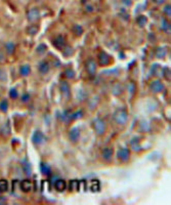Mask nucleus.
<instances>
[{
  "instance_id": "obj_31",
  "label": "nucleus",
  "mask_w": 171,
  "mask_h": 205,
  "mask_svg": "<svg viewBox=\"0 0 171 205\" xmlns=\"http://www.w3.org/2000/svg\"><path fill=\"white\" fill-rule=\"evenodd\" d=\"M127 90H128V92H129V94L133 95L134 92H135V90H136V86H135V83L132 82V81H130V82L127 84Z\"/></svg>"
},
{
  "instance_id": "obj_46",
  "label": "nucleus",
  "mask_w": 171,
  "mask_h": 205,
  "mask_svg": "<svg viewBox=\"0 0 171 205\" xmlns=\"http://www.w3.org/2000/svg\"><path fill=\"white\" fill-rule=\"evenodd\" d=\"M86 8H87V11H92V6L91 5H87Z\"/></svg>"
},
{
  "instance_id": "obj_19",
  "label": "nucleus",
  "mask_w": 171,
  "mask_h": 205,
  "mask_svg": "<svg viewBox=\"0 0 171 205\" xmlns=\"http://www.w3.org/2000/svg\"><path fill=\"white\" fill-rule=\"evenodd\" d=\"M167 55V49L165 47H158L155 50V57L157 59H164Z\"/></svg>"
},
{
  "instance_id": "obj_30",
  "label": "nucleus",
  "mask_w": 171,
  "mask_h": 205,
  "mask_svg": "<svg viewBox=\"0 0 171 205\" xmlns=\"http://www.w3.org/2000/svg\"><path fill=\"white\" fill-rule=\"evenodd\" d=\"M147 17H145V15H138V17L136 18V24L139 25L141 27L145 26L147 24Z\"/></svg>"
},
{
  "instance_id": "obj_14",
  "label": "nucleus",
  "mask_w": 171,
  "mask_h": 205,
  "mask_svg": "<svg viewBox=\"0 0 171 205\" xmlns=\"http://www.w3.org/2000/svg\"><path fill=\"white\" fill-rule=\"evenodd\" d=\"M20 188H21V190L23 192H25V193H29L32 191V188H33V184H32V181H31L30 180H24V181H21V184H20Z\"/></svg>"
},
{
  "instance_id": "obj_34",
  "label": "nucleus",
  "mask_w": 171,
  "mask_h": 205,
  "mask_svg": "<svg viewBox=\"0 0 171 205\" xmlns=\"http://www.w3.org/2000/svg\"><path fill=\"white\" fill-rule=\"evenodd\" d=\"M162 73H163V77H164V79H166L167 81H170V75H171L170 69L168 67L163 68L162 69Z\"/></svg>"
},
{
  "instance_id": "obj_22",
  "label": "nucleus",
  "mask_w": 171,
  "mask_h": 205,
  "mask_svg": "<svg viewBox=\"0 0 171 205\" xmlns=\"http://www.w3.org/2000/svg\"><path fill=\"white\" fill-rule=\"evenodd\" d=\"M130 146H131V149L135 151V152H138L141 150V146H139V140L137 138H132L130 141Z\"/></svg>"
},
{
  "instance_id": "obj_21",
  "label": "nucleus",
  "mask_w": 171,
  "mask_h": 205,
  "mask_svg": "<svg viewBox=\"0 0 171 205\" xmlns=\"http://www.w3.org/2000/svg\"><path fill=\"white\" fill-rule=\"evenodd\" d=\"M38 31H39V27L37 25H30L28 28H27V33H28L30 36L36 35L38 33Z\"/></svg>"
},
{
  "instance_id": "obj_9",
  "label": "nucleus",
  "mask_w": 171,
  "mask_h": 205,
  "mask_svg": "<svg viewBox=\"0 0 171 205\" xmlns=\"http://www.w3.org/2000/svg\"><path fill=\"white\" fill-rule=\"evenodd\" d=\"M100 155H102V158L104 159V161L111 162L113 159V156H114V151H113V149L110 148V147H104V148L102 150Z\"/></svg>"
},
{
  "instance_id": "obj_2",
  "label": "nucleus",
  "mask_w": 171,
  "mask_h": 205,
  "mask_svg": "<svg viewBox=\"0 0 171 205\" xmlns=\"http://www.w3.org/2000/svg\"><path fill=\"white\" fill-rule=\"evenodd\" d=\"M92 128L98 135H103V134H104V132H106V130H107L106 122H104L102 118H99V117L93 119Z\"/></svg>"
},
{
  "instance_id": "obj_17",
  "label": "nucleus",
  "mask_w": 171,
  "mask_h": 205,
  "mask_svg": "<svg viewBox=\"0 0 171 205\" xmlns=\"http://www.w3.org/2000/svg\"><path fill=\"white\" fill-rule=\"evenodd\" d=\"M10 134V124L9 121H6L4 124L0 127V135L2 137H8Z\"/></svg>"
},
{
  "instance_id": "obj_5",
  "label": "nucleus",
  "mask_w": 171,
  "mask_h": 205,
  "mask_svg": "<svg viewBox=\"0 0 171 205\" xmlns=\"http://www.w3.org/2000/svg\"><path fill=\"white\" fill-rule=\"evenodd\" d=\"M117 158L120 162L125 163L130 158V150L128 148H120L117 151Z\"/></svg>"
},
{
  "instance_id": "obj_44",
  "label": "nucleus",
  "mask_w": 171,
  "mask_h": 205,
  "mask_svg": "<svg viewBox=\"0 0 171 205\" xmlns=\"http://www.w3.org/2000/svg\"><path fill=\"white\" fill-rule=\"evenodd\" d=\"M122 2L126 5H131V0H122Z\"/></svg>"
},
{
  "instance_id": "obj_35",
  "label": "nucleus",
  "mask_w": 171,
  "mask_h": 205,
  "mask_svg": "<svg viewBox=\"0 0 171 205\" xmlns=\"http://www.w3.org/2000/svg\"><path fill=\"white\" fill-rule=\"evenodd\" d=\"M46 49H47V46H46L44 43H42V44H39L36 47V52L38 53V55H43V53L46 51Z\"/></svg>"
},
{
  "instance_id": "obj_1",
  "label": "nucleus",
  "mask_w": 171,
  "mask_h": 205,
  "mask_svg": "<svg viewBox=\"0 0 171 205\" xmlns=\"http://www.w3.org/2000/svg\"><path fill=\"white\" fill-rule=\"evenodd\" d=\"M113 120L119 125H125L128 121V112L124 108H119L113 114Z\"/></svg>"
},
{
  "instance_id": "obj_10",
  "label": "nucleus",
  "mask_w": 171,
  "mask_h": 205,
  "mask_svg": "<svg viewBox=\"0 0 171 205\" xmlns=\"http://www.w3.org/2000/svg\"><path fill=\"white\" fill-rule=\"evenodd\" d=\"M52 44L57 49H63L66 46V38L63 35H57L52 39Z\"/></svg>"
},
{
  "instance_id": "obj_8",
  "label": "nucleus",
  "mask_w": 171,
  "mask_h": 205,
  "mask_svg": "<svg viewBox=\"0 0 171 205\" xmlns=\"http://www.w3.org/2000/svg\"><path fill=\"white\" fill-rule=\"evenodd\" d=\"M45 140H46V138H45V135H44L43 132H42V131L35 130V132L32 135V142H33L34 145L38 146V145L43 144V143L45 142Z\"/></svg>"
},
{
  "instance_id": "obj_25",
  "label": "nucleus",
  "mask_w": 171,
  "mask_h": 205,
  "mask_svg": "<svg viewBox=\"0 0 171 205\" xmlns=\"http://www.w3.org/2000/svg\"><path fill=\"white\" fill-rule=\"evenodd\" d=\"M122 91H123V87H122V85L121 84H115L114 86H113V94H115V95H120L122 94Z\"/></svg>"
},
{
  "instance_id": "obj_39",
  "label": "nucleus",
  "mask_w": 171,
  "mask_h": 205,
  "mask_svg": "<svg viewBox=\"0 0 171 205\" xmlns=\"http://www.w3.org/2000/svg\"><path fill=\"white\" fill-rule=\"evenodd\" d=\"M18 90H17V88H11V89L9 90V96L11 99H17L18 98Z\"/></svg>"
},
{
  "instance_id": "obj_41",
  "label": "nucleus",
  "mask_w": 171,
  "mask_h": 205,
  "mask_svg": "<svg viewBox=\"0 0 171 205\" xmlns=\"http://www.w3.org/2000/svg\"><path fill=\"white\" fill-rule=\"evenodd\" d=\"M30 99H31V96H30L29 94H24L22 95L21 100H22L23 103H27V102H29Z\"/></svg>"
},
{
  "instance_id": "obj_36",
  "label": "nucleus",
  "mask_w": 171,
  "mask_h": 205,
  "mask_svg": "<svg viewBox=\"0 0 171 205\" xmlns=\"http://www.w3.org/2000/svg\"><path fill=\"white\" fill-rule=\"evenodd\" d=\"M61 50H63V53H64V56H66V57H69V56H71L72 53H73V51H74V50H73V48L71 47V46H67V45H66L65 47H64L63 49H61Z\"/></svg>"
},
{
  "instance_id": "obj_11",
  "label": "nucleus",
  "mask_w": 171,
  "mask_h": 205,
  "mask_svg": "<svg viewBox=\"0 0 171 205\" xmlns=\"http://www.w3.org/2000/svg\"><path fill=\"white\" fill-rule=\"evenodd\" d=\"M98 62L99 66H107L110 64L111 62V57L108 55L107 52L104 51H100L98 56Z\"/></svg>"
},
{
  "instance_id": "obj_15",
  "label": "nucleus",
  "mask_w": 171,
  "mask_h": 205,
  "mask_svg": "<svg viewBox=\"0 0 171 205\" xmlns=\"http://www.w3.org/2000/svg\"><path fill=\"white\" fill-rule=\"evenodd\" d=\"M4 51L6 55H8V56L13 55L15 51V44L13 41H8L4 44Z\"/></svg>"
},
{
  "instance_id": "obj_7",
  "label": "nucleus",
  "mask_w": 171,
  "mask_h": 205,
  "mask_svg": "<svg viewBox=\"0 0 171 205\" xmlns=\"http://www.w3.org/2000/svg\"><path fill=\"white\" fill-rule=\"evenodd\" d=\"M27 19L30 23H34L40 19V11L36 7H32L27 11Z\"/></svg>"
},
{
  "instance_id": "obj_16",
  "label": "nucleus",
  "mask_w": 171,
  "mask_h": 205,
  "mask_svg": "<svg viewBox=\"0 0 171 205\" xmlns=\"http://www.w3.org/2000/svg\"><path fill=\"white\" fill-rule=\"evenodd\" d=\"M54 189L57 192H64L67 189V183L64 180H56L54 183Z\"/></svg>"
},
{
  "instance_id": "obj_12",
  "label": "nucleus",
  "mask_w": 171,
  "mask_h": 205,
  "mask_svg": "<svg viewBox=\"0 0 171 205\" xmlns=\"http://www.w3.org/2000/svg\"><path fill=\"white\" fill-rule=\"evenodd\" d=\"M80 135H81L80 129L78 127H74V128H72L69 131V140L72 143H77L79 141Z\"/></svg>"
},
{
  "instance_id": "obj_13",
  "label": "nucleus",
  "mask_w": 171,
  "mask_h": 205,
  "mask_svg": "<svg viewBox=\"0 0 171 205\" xmlns=\"http://www.w3.org/2000/svg\"><path fill=\"white\" fill-rule=\"evenodd\" d=\"M49 70H50V64L47 61H42L39 63V65H38V72L42 75L47 74Z\"/></svg>"
},
{
  "instance_id": "obj_40",
  "label": "nucleus",
  "mask_w": 171,
  "mask_h": 205,
  "mask_svg": "<svg viewBox=\"0 0 171 205\" xmlns=\"http://www.w3.org/2000/svg\"><path fill=\"white\" fill-rule=\"evenodd\" d=\"M6 78H7L6 72L3 70V69H0V82H2V81H5Z\"/></svg>"
},
{
  "instance_id": "obj_38",
  "label": "nucleus",
  "mask_w": 171,
  "mask_h": 205,
  "mask_svg": "<svg viewBox=\"0 0 171 205\" xmlns=\"http://www.w3.org/2000/svg\"><path fill=\"white\" fill-rule=\"evenodd\" d=\"M163 13H164L165 15H167V17H170V14H171V6H170V4H166L164 6V8H163Z\"/></svg>"
},
{
  "instance_id": "obj_3",
  "label": "nucleus",
  "mask_w": 171,
  "mask_h": 205,
  "mask_svg": "<svg viewBox=\"0 0 171 205\" xmlns=\"http://www.w3.org/2000/svg\"><path fill=\"white\" fill-rule=\"evenodd\" d=\"M84 66H85V70H86V72L89 75L93 76L96 73V70H98V64H96V62L93 59L86 60Z\"/></svg>"
},
{
  "instance_id": "obj_27",
  "label": "nucleus",
  "mask_w": 171,
  "mask_h": 205,
  "mask_svg": "<svg viewBox=\"0 0 171 205\" xmlns=\"http://www.w3.org/2000/svg\"><path fill=\"white\" fill-rule=\"evenodd\" d=\"M83 117V112L81 110H77L75 112H72L71 115V120H78V119Z\"/></svg>"
},
{
  "instance_id": "obj_45",
  "label": "nucleus",
  "mask_w": 171,
  "mask_h": 205,
  "mask_svg": "<svg viewBox=\"0 0 171 205\" xmlns=\"http://www.w3.org/2000/svg\"><path fill=\"white\" fill-rule=\"evenodd\" d=\"M3 203H5V199L3 197H0V204H3Z\"/></svg>"
},
{
  "instance_id": "obj_28",
  "label": "nucleus",
  "mask_w": 171,
  "mask_h": 205,
  "mask_svg": "<svg viewBox=\"0 0 171 205\" xmlns=\"http://www.w3.org/2000/svg\"><path fill=\"white\" fill-rule=\"evenodd\" d=\"M161 29L164 31V32H169V30H170V24L167 22L165 18H163L161 20Z\"/></svg>"
},
{
  "instance_id": "obj_43",
  "label": "nucleus",
  "mask_w": 171,
  "mask_h": 205,
  "mask_svg": "<svg viewBox=\"0 0 171 205\" xmlns=\"http://www.w3.org/2000/svg\"><path fill=\"white\" fill-rule=\"evenodd\" d=\"M154 2L156 3V4L160 5V4H163V3L165 2V0H154Z\"/></svg>"
},
{
  "instance_id": "obj_37",
  "label": "nucleus",
  "mask_w": 171,
  "mask_h": 205,
  "mask_svg": "<svg viewBox=\"0 0 171 205\" xmlns=\"http://www.w3.org/2000/svg\"><path fill=\"white\" fill-rule=\"evenodd\" d=\"M70 189H71V191L78 190V189H79V181H76V180L70 181Z\"/></svg>"
},
{
  "instance_id": "obj_20",
  "label": "nucleus",
  "mask_w": 171,
  "mask_h": 205,
  "mask_svg": "<svg viewBox=\"0 0 171 205\" xmlns=\"http://www.w3.org/2000/svg\"><path fill=\"white\" fill-rule=\"evenodd\" d=\"M22 168H23V171H24L26 175H31L32 167H31V164L27 160H24L22 162Z\"/></svg>"
},
{
  "instance_id": "obj_23",
  "label": "nucleus",
  "mask_w": 171,
  "mask_h": 205,
  "mask_svg": "<svg viewBox=\"0 0 171 205\" xmlns=\"http://www.w3.org/2000/svg\"><path fill=\"white\" fill-rule=\"evenodd\" d=\"M40 170H41V172L45 175H50V171H51L50 166L47 163H45V162H41L40 163Z\"/></svg>"
},
{
  "instance_id": "obj_6",
  "label": "nucleus",
  "mask_w": 171,
  "mask_h": 205,
  "mask_svg": "<svg viewBox=\"0 0 171 205\" xmlns=\"http://www.w3.org/2000/svg\"><path fill=\"white\" fill-rule=\"evenodd\" d=\"M60 92L61 96L65 100H69L70 96H71V88H70V85L68 84L67 81H61L60 83Z\"/></svg>"
},
{
  "instance_id": "obj_26",
  "label": "nucleus",
  "mask_w": 171,
  "mask_h": 205,
  "mask_svg": "<svg viewBox=\"0 0 171 205\" xmlns=\"http://www.w3.org/2000/svg\"><path fill=\"white\" fill-rule=\"evenodd\" d=\"M64 76L67 79H73L74 77H75V72H74L73 69L68 68V69H66V70L64 71Z\"/></svg>"
},
{
  "instance_id": "obj_18",
  "label": "nucleus",
  "mask_w": 171,
  "mask_h": 205,
  "mask_svg": "<svg viewBox=\"0 0 171 205\" xmlns=\"http://www.w3.org/2000/svg\"><path fill=\"white\" fill-rule=\"evenodd\" d=\"M20 75L23 77H27L30 75L31 73V67L29 65H22L20 67Z\"/></svg>"
},
{
  "instance_id": "obj_4",
  "label": "nucleus",
  "mask_w": 171,
  "mask_h": 205,
  "mask_svg": "<svg viewBox=\"0 0 171 205\" xmlns=\"http://www.w3.org/2000/svg\"><path fill=\"white\" fill-rule=\"evenodd\" d=\"M150 90H152L154 94H161L165 90V85L162 83L160 80H153L150 84Z\"/></svg>"
},
{
  "instance_id": "obj_24",
  "label": "nucleus",
  "mask_w": 171,
  "mask_h": 205,
  "mask_svg": "<svg viewBox=\"0 0 171 205\" xmlns=\"http://www.w3.org/2000/svg\"><path fill=\"white\" fill-rule=\"evenodd\" d=\"M72 31H73V33L75 34L76 36H81V35H82V33H83V28L80 25L76 24V25L73 26Z\"/></svg>"
},
{
  "instance_id": "obj_29",
  "label": "nucleus",
  "mask_w": 171,
  "mask_h": 205,
  "mask_svg": "<svg viewBox=\"0 0 171 205\" xmlns=\"http://www.w3.org/2000/svg\"><path fill=\"white\" fill-rule=\"evenodd\" d=\"M8 190V183L6 180H0V192L4 193Z\"/></svg>"
},
{
  "instance_id": "obj_32",
  "label": "nucleus",
  "mask_w": 171,
  "mask_h": 205,
  "mask_svg": "<svg viewBox=\"0 0 171 205\" xmlns=\"http://www.w3.org/2000/svg\"><path fill=\"white\" fill-rule=\"evenodd\" d=\"M7 110H8V102L6 100H2L0 102V111L3 112V113H6Z\"/></svg>"
},
{
  "instance_id": "obj_33",
  "label": "nucleus",
  "mask_w": 171,
  "mask_h": 205,
  "mask_svg": "<svg viewBox=\"0 0 171 205\" xmlns=\"http://www.w3.org/2000/svg\"><path fill=\"white\" fill-rule=\"evenodd\" d=\"M99 181H96V180H93L91 183H90V189H91V191L93 192H98L99 191Z\"/></svg>"
},
{
  "instance_id": "obj_42",
  "label": "nucleus",
  "mask_w": 171,
  "mask_h": 205,
  "mask_svg": "<svg viewBox=\"0 0 171 205\" xmlns=\"http://www.w3.org/2000/svg\"><path fill=\"white\" fill-rule=\"evenodd\" d=\"M5 61V53L2 49H0V63H3Z\"/></svg>"
}]
</instances>
